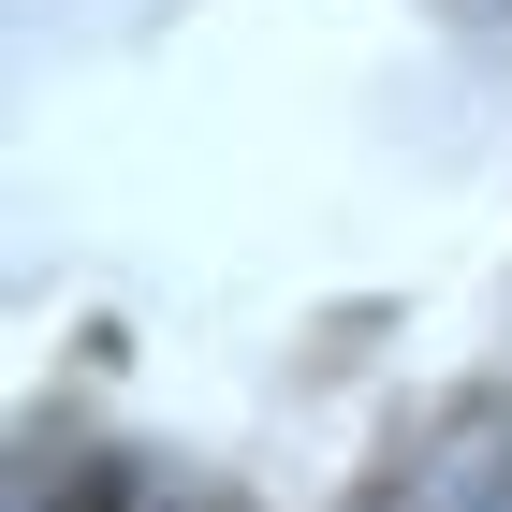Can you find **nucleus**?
I'll return each instance as SVG.
<instances>
[{
    "instance_id": "nucleus-1",
    "label": "nucleus",
    "mask_w": 512,
    "mask_h": 512,
    "mask_svg": "<svg viewBox=\"0 0 512 512\" xmlns=\"http://www.w3.org/2000/svg\"><path fill=\"white\" fill-rule=\"evenodd\" d=\"M366 512H512V395H454V410L381 469Z\"/></svg>"
},
{
    "instance_id": "nucleus-2",
    "label": "nucleus",
    "mask_w": 512,
    "mask_h": 512,
    "mask_svg": "<svg viewBox=\"0 0 512 512\" xmlns=\"http://www.w3.org/2000/svg\"><path fill=\"white\" fill-rule=\"evenodd\" d=\"M454 30H483V44H512V0H439Z\"/></svg>"
}]
</instances>
